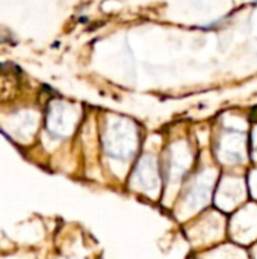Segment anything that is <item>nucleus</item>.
Instances as JSON below:
<instances>
[{
	"mask_svg": "<svg viewBox=\"0 0 257 259\" xmlns=\"http://www.w3.org/2000/svg\"><path fill=\"white\" fill-rule=\"evenodd\" d=\"M256 2H257V0H256Z\"/></svg>",
	"mask_w": 257,
	"mask_h": 259,
	"instance_id": "nucleus-1",
	"label": "nucleus"
}]
</instances>
